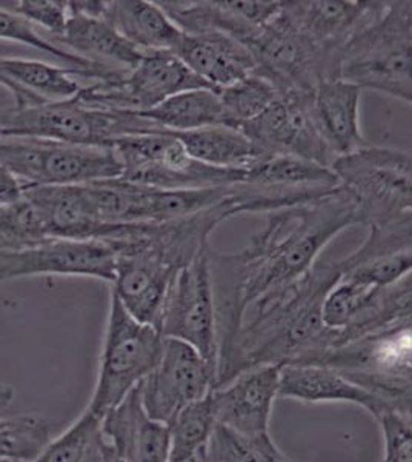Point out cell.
I'll return each instance as SVG.
<instances>
[{
	"label": "cell",
	"instance_id": "obj_1",
	"mask_svg": "<svg viewBox=\"0 0 412 462\" xmlns=\"http://www.w3.org/2000/svg\"><path fill=\"white\" fill-rule=\"evenodd\" d=\"M265 216V226L241 252L219 254L209 248L219 356L234 341L251 305L302 278L329 242L357 224L354 200L340 187L308 204Z\"/></svg>",
	"mask_w": 412,
	"mask_h": 462
},
{
	"label": "cell",
	"instance_id": "obj_2",
	"mask_svg": "<svg viewBox=\"0 0 412 462\" xmlns=\"http://www.w3.org/2000/svg\"><path fill=\"white\" fill-rule=\"evenodd\" d=\"M340 276L337 261L316 263L302 278L251 305L250 319L217 359L215 389L259 365H320L335 337L322 320V304Z\"/></svg>",
	"mask_w": 412,
	"mask_h": 462
},
{
	"label": "cell",
	"instance_id": "obj_3",
	"mask_svg": "<svg viewBox=\"0 0 412 462\" xmlns=\"http://www.w3.org/2000/svg\"><path fill=\"white\" fill-rule=\"evenodd\" d=\"M411 2H371L342 50L339 78L411 104Z\"/></svg>",
	"mask_w": 412,
	"mask_h": 462
},
{
	"label": "cell",
	"instance_id": "obj_4",
	"mask_svg": "<svg viewBox=\"0 0 412 462\" xmlns=\"http://www.w3.org/2000/svg\"><path fill=\"white\" fill-rule=\"evenodd\" d=\"M331 170L354 200L357 224L372 228L411 219V152L366 145L335 159Z\"/></svg>",
	"mask_w": 412,
	"mask_h": 462
},
{
	"label": "cell",
	"instance_id": "obj_5",
	"mask_svg": "<svg viewBox=\"0 0 412 462\" xmlns=\"http://www.w3.org/2000/svg\"><path fill=\"white\" fill-rule=\"evenodd\" d=\"M0 126L5 136L41 137L88 147H111L121 137L165 132L136 113L88 106L78 97L0 111Z\"/></svg>",
	"mask_w": 412,
	"mask_h": 462
},
{
	"label": "cell",
	"instance_id": "obj_6",
	"mask_svg": "<svg viewBox=\"0 0 412 462\" xmlns=\"http://www.w3.org/2000/svg\"><path fill=\"white\" fill-rule=\"evenodd\" d=\"M0 165L25 187H69L122 178L124 165L111 147L56 143L41 137L0 139Z\"/></svg>",
	"mask_w": 412,
	"mask_h": 462
},
{
	"label": "cell",
	"instance_id": "obj_7",
	"mask_svg": "<svg viewBox=\"0 0 412 462\" xmlns=\"http://www.w3.org/2000/svg\"><path fill=\"white\" fill-rule=\"evenodd\" d=\"M162 346V335L134 319L111 293L97 381L87 410L102 420L156 368Z\"/></svg>",
	"mask_w": 412,
	"mask_h": 462
},
{
	"label": "cell",
	"instance_id": "obj_8",
	"mask_svg": "<svg viewBox=\"0 0 412 462\" xmlns=\"http://www.w3.org/2000/svg\"><path fill=\"white\" fill-rule=\"evenodd\" d=\"M111 148L124 165L121 179L148 189H217L239 184L245 178L243 170L215 169L198 162L171 133L121 137Z\"/></svg>",
	"mask_w": 412,
	"mask_h": 462
},
{
	"label": "cell",
	"instance_id": "obj_9",
	"mask_svg": "<svg viewBox=\"0 0 412 462\" xmlns=\"http://www.w3.org/2000/svg\"><path fill=\"white\" fill-rule=\"evenodd\" d=\"M339 187L329 167L289 156L267 154L246 170L239 184L231 185L233 216L243 213H274L308 204Z\"/></svg>",
	"mask_w": 412,
	"mask_h": 462
},
{
	"label": "cell",
	"instance_id": "obj_10",
	"mask_svg": "<svg viewBox=\"0 0 412 462\" xmlns=\"http://www.w3.org/2000/svg\"><path fill=\"white\" fill-rule=\"evenodd\" d=\"M245 45L256 62L254 73L280 93H313L325 80L339 79V54L311 41L282 10Z\"/></svg>",
	"mask_w": 412,
	"mask_h": 462
},
{
	"label": "cell",
	"instance_id": "obj_11",
	"mask_svg": "<svg viewBox=\"0 0 412 462\" xmlns=\"http://www.w3.org/2000/svg\"><path fill=\"white\" fill-rule=\"evenodd\" d=\"M209 88L174 53L143 54L136 69L82 87L78 100L108 110L143 113L171 96L189 89ZM211 89V88H209Z\"/></svg>",
	"mask_w": 412,
	"mask_h": 462
},
{
	"label": "cell",
	"instance_id": "obj_12",
	"mask_svg": "<svg viewBox=\"0 0 412 462\" xmlns=\"http://www.w3.org/2000/svg\"><path fill=\"white\" fill-rule=\"evenodd\" d=\"M206 248L172 282L163 309L160 335L185 342L215 368L219 356L215 285Z\"/></svg>",
	"mask_w": 412,
	"mask_h": 462
},
{
	"label": "cell",
	"instance_id": "obj_13",
	"mask_svg": "<svg viewBox=\"0 0 412 462\" xmlns=\"http://www.w3.org/2000/svg\"><path fill=\"white\" fill-rule=\"evenodd\" d=\"M215 385V368L193 346L163 337L156 368L141 383L142 404L148 416L169 426L185 407L204 400Z\"/></svg>",
	"mask_w": 412,
	"mask_h": 462
},
{
	"label": "cell",
	"instance_id": "obj_14",
	"mask_svg": "<svg viewBox=\"0 0 412 462\" xmlns=\"http://www.w3.org/2000/svg\"><path fill=\"white\" fill-rule=\"evenodd\" d=\"M239 130L265 154H289L329 169L335 161L314 124L311 93H280L267 110Z\"/></svg>",
	"mask_w": 412,
	"mask_h": 462
},
{
	"label": "cell",
	"instance_id": "obj_15",
	"mask_svg": "<svg viewBox=\"0 0 412 462\" xmlns=\"http://www.w3.org/2000/svg\"><path fill=\"white\" fill-rule=\"evenodd\" d=\"M115 250L110 242L48 237L19 252L0 250V284L30 276H84L114 282Z\"/></svg>",
	"mask_w": 412,
	"mask_h": 462
},
{
	"label": "cell",
	"instance_id": "obj_16",
	"mask_svg": "<svg viewBox=\"0 0 412 462\" xmlns=\"http://www.w3.org/2000/svg\"><path fill=\"white\" fill-rule=\"evenodd\" d=\"M183 34L215 32L246 43L282 10L274 0H159Z\"/></svg>",
	"mask_w": 412,
	"mask_h": 462
},
{
	"label": "cell",
	"instance_id": "obj_17",
	"mask_svg": "<svg viewBox=\"0 0 412 462\" xmlns=\"http://www.w3.org/2000/svg\"><path fill=\"white\" fill-rule=\"evenodd\" d=\"M280 365H259L211 390L215 424L246 436L270 435L274 401L279 398Z\"/></svg>",
	"mask_w": 412,
	"mask_h": 462
},
{
	"label": "cell",
	"instance_id": "obj_18",
	"mask_svg": "<svg viewBox=\"0 0 412 462\" xmlns=\"http://www.w3.org/2000/svg\"><path fill=\"white\" fill-rule=\"evenodd\" d=\"M337 263L342 270L340 278L374 289L396 284L411 274V219L372 226L361 247Z\"/></svg>",
	"mask_w": 412,
	"mask_h": 462
},
{
	"label": "cell",
	"instance_id": "obj_19",
	"mask_svg": "<svg viewBox=\"0 0 412 462\" xmlns=\"http://www.w3.org/2000/svg\"><path fill=\"white\" fill-rule=\"evenodd\" d=\"M102 433L125 462H169V429L148 416L139 385L105 413Z\"/></svg>",
	"mask_w": 412,
	"mask_h": 462
},
{
	"label": "cell",
	"instance_id": "obj_20",
	"mask_svg": "<svg viewBox=\"0 0 412 462\" xmlns=\"http://www.w3.org/2000/svg\"><path fill=\"white\" fill-rule=\"evenodd\" d=\"M23 198L41 216L47 237L106 241L119 226H102L96 221L85 185L25 187Z\"/></svg>",
	"mask_w": 412,
	"mask_h": 462
},
{
	"label": "cell",
	"instance_id": "obj_21",
	"mask_svg": "<svg viewBox=\"0 0 412 462\" xmlns=\"http://www.w3.org/2000/svg\"><path fill=\"white\" fill-rule=\"evenodd\" d=\"M362 91L339 78L325 80L311 93L314 124L335 159L370 145L361 130Z\"/></svg>",
	"mask_w": 412,
	"mask_h": 462
},
{
	"label": "cell",
	"instance_id": "obj_22",
	"mask_svg": "<svg viewBox=\"0 0 412 462\" xmlns=\"http://www.w3.org/2000/svg\"><path fill=\"white\" fill-rule=\"evenodd\" d=\"M174 54L215 91L256 71V62L245 43L222 32L183 34Z\"/></svg>",
	"mask_w": 412,
	"mask_h": 462
},
{
	"label": "cell",
	"instance_id": "obj_23",
	"mask_svg": "<svg viewBox=\"0 0 412 462\" xmlns=\"http://www.w3.org/2000/svg\"><path fill=\"white\" fill-rule=\"evenodd\" d=\"M371 2L292 0L283 2V14L320 47L339 54L352 32L365 21Z\"/></svg>",
	"mask_w": 412,
	"mask_h": 462
},
{
	"label": "cell",
	"instance_id": "obj_24",
	"mask_svg": "<svg viewBox=\"0 0 412 462\" xmlns=\"http://www.w3.org/2000/svg\"><path fill=\"white\" fill-rule=\"evenodd\" d=\"M279 398L302 402H348L370 411L374 418L389 409L374 394L351 383L334 368L320 365H282ZM398 411V410H397Z\"/></svg>",
	"mask_w": 412,
	"mask_h": 462
},
{
	"label": "cell",
	"instance_id": "obj_25",
	"mask_svg": "<svg viewBox=\"0 0 412 462\" xmlns=\"http://www.w3.org/2000/svg\"><path fill=\"white\" fill-rule=\"evenodd\" d=\"M74 76L84 78L78 69L39 60L0 59V85L13 95L17 110L73 99L82 88Z\"/></svg>",
	"mask_w": 412,
	"mask_h": 462
},
{
	"label": "cell",
	"instance_id": "obj_26",
	"mask_svg": "<svg viewBox=\"0 0 412 462\" xmlns=\"http://www.w3.org/2000/svg\"><path fill=\"white\" fill-rule=\"evenodd\" d=\"M58 42L71 53L105 69L131 71L143 58V51L128 42L105 17L69 10L67 28Z\"/></svg>",
	"mask_w": 412,
	"mask_h": 462
},
{
	"label": "cell",
	"instance_id": "obj_27",
	"mask_svg": "<svg viewBox=\"0 0 412 462\" xmlns=\"http://www.w3.org/2000/svg\"><path fill=\"white\" fill-rule=\"evenodd\" d=\"M105 19L143 53H176L183 32L167 13L148 0L106 2Z\"/></svg>",
	"mask_w": 412,
	"mask_h": 462
},
{
	"label": "cell",
	"instance_id": "obj_28",
	"mask_svg": "<svg viewBox=\"0 0 412 462\" xmlns=\"http://www.w3.org/2000/svg\"><path fill=\"white\" fill-rule=\"evenodd\" d=\"M407 322H411V274L396 284L374 290L354 319L343 330L335 331L333 348L374 337Z\"/></svg>",
	"mask_w": 412,
	"mask_h": 462
},
{
	"label": "cell",
	"instance_id": "obj_29",
	"mask_svg": "<svg viewBox=\"0 0 412 462\" xmlns=\"http://www.w3.org/2000/svg\"><path fill=\"white\" fill-rule=\"evenodd\" d=\"M171 134L178 137L191 158L215 169L246 171L263 156H267L235 126H206L193 132Z\"/></svg>",
	"mask_w": 412,
	"mask_h": 462
},
{
	"label": "cell",
	"instance_id": "obj_30",
	"mask_svg": "<svg viewBox=\"0 0 412 462\" xmlns=\"http://www.w3.org/2000/svg\"><path fill=\"white\" fill-rule=\"evenodd\" d=\"M136 115L156 122L167 133H185L206 126L228 125L224 106L215 89L182 91L151 110Z\"/></svg>",
	"mask_w": 412,
	"mask_h": 462
},
{
	"label": "cell",
	"instance_id": "obj_31",
	"mask_svg": "<svg viewBox=\"0 0 412 462\" xmlns=\"http://www.w3.org/2000/svg\"><path fill=\"white\" fill-rule=\"evenodd\" d=\"M106 446L102 420L85 409L67 430L52 438L34 462H104Z\"/></svg>",
	"mask_w": 412,
	"mask_h": 462
},
{
	"label": "cell",
	"instance_id": "obj_32",
	"mask_svg": "<svg viewBox=\"0 0 412 462\" xmlns=\"http://www.w3.org/2000/svg\"><path fill=\"white\" fill-rule=\"evenodd\" d=\"M52 438L54 427L45 416H0V461L34 462Z\"/></svg>",
	"mask_w": 412,
	"mask_h": 462
},
{
	"label": "cell",
	"instance_id": "obj_33",
	"mask_svg": "<svg viewBox=\"0 0 412 462\" xmlns=\"http://www.w3.org/2000/svg\"><path fill=\"white\" fill-rule=\"evenodd\" d=\"M215 426V411L209 394L185 407L168 426L169 462L188 461L205 450Z\"/></svg>",
	"mask_w": 412,
	"mask_h": 462
},
{
	"label": "cell",
	"instance_id": "obj_34",
	"mask_svg": "<svg viewBox=\"0 0 412 462\" xmlns=\"http://www.w3.org/2000/svg\"><path fill=\"white\" fill-rule=\"evenodd\" d=\"M0 39L22 43L26 47L36 48L43 53L51 54L52 58L67 63L69 69H78L84 74V78H88V79L104 80L117 76V74L126 73V71H115V69L99 67L96 63L88 62L87 59L67 51L65 48L59 47L56 43L41 36V32H36L32 23L10 11L0 10Z\"/></svg>",
	"mask_w": 412,
	"mask_h": 462
},
{
	"label": "cell",
	"instance_id": "obj_35",
	"mask_svg": "<svg viewBox=\"0 0 412 462\" xmlns=\"http://www.w3.org/2000/svg\"><path fill=\"white\" fill-rule=\"evenodd\" d=\"M206 462H285L270 435L246 436L215 424L205 447Z\"/></svg>",
	"mask_w": 412,
	"mask_h": 462
},
{
	"label": "cell",
	"instance_id": "obj_36",
	"mask_svg": "<svg viewBox=\"0 0 412 462\" xmlns=\"http://www.w3.org/2000/svg\"><path fill=\"white\" fill-rule=\"evenodd\" d=\"M224 106L228 125L239 128L267 110L279 97L280 91L259 74L252 73L243 79L217 91Z\"/></svg>",
	"mask_w": 412,
	"mask_h": 462
},
{
	"label": "cell",
	"instance_id": "obj_37",
	"mask_svg": "<svg viewBox=\"0 0 412 462\" xmlns=\"http://www.w3.org/2000/svg\"><path fill=\"white\" fill-rule=\"evenodd\" d=\"M48 239L42 219L25 198L0 210V250L19 252Z\"/></svg>",
	"mask_w": 412,
	"mask_h": 462
},
{
	"label": "cell",
	"instance_id": "obj_38",
	"mask_svg": "<svg viewBox=\"0 0 412 462\" xmlns=\"http://www.w3.org/2000/svg\"><path fill=\"white\" fill-rule=\"evenodd\" d=\"M374 287L359 284L350 279L340 278L335 282L322 304V320L325 327L333 331L343 330L354 319L362 305L365 304Z\"/></svg>",
	"mask_w": 412,
	"mask_h": 462
},
{
	"label": "cell",
	"instance_id": "obj_39",
	"mask_svg": "<svg viewBox=\"0 0 412 462\" xmlns=\"http://www.w3.org/2000/svg\"><path fill=\"white\" fill-rule=\"evenodd\" d=\"M380 424L385 457L381 462H412L411 415L388 409L377 418Z\"/></svg>",
	"mask_w": 412,
	"mask_h": 462
},
{
	"label": "cell",
	"instance_id": "obj_40",
	"mask_svg": "<svg viewBox=\"0 0 412 462\" xmlns=\"http://www.w3.org/2000/svg\"><path fill=\"white\" fill-rule=\"evenodd\" d=\"M16 14L32 25L45 28L60 39L69 22V2L65 0H22L16 6Z\"/></svg>",
	"mask_w": 412,
	"mask_h": 462
},
{
	"label": "cell",
	"instance_id": "obj_41",
	"mask_svg": "<svg viewBox=\"0 0 412 462\" xmlns=\"http://www.w3.org/2000/svg\"><path fill=\"white\" fill-rule=\"evenodd\" d=\"M23 198V185L11 173L10 170L0 165V210L14 204Z\"/></svg>",
	"mask_w": 412,
	"mask_h": 462
},
{
	"label": "cell",
	"instance_id": "obj_42",
	"mask_svg": "<svg viewBox=\"0 0 412 462\" xmlns=\"http://www.w3.org/2000/svg\"><path fill=\"white\" fill-rule=\"evenodd\" d=\"M14 400V389L8 383H0V410L6 409Z\"/></svg>",
	"mask_w": 412,
	"mask_h": 462
},
{
	"label": "cell",
	"instance_id": "obj_43",
	"mask_svg": "<svg viewBox=\"0 0 412 462\" xmlns=\"http://www.w3.org/2000/svg\"><path fill=\"white\" fill-rule=\"evenodd\" d=\"M104 462H125L124 459H121V457H117L115 455L114 450L111 448L110 444L106 446V453H105V461Z\"/></svg>",
	"mask_w": 412,
	"mask_h": 462
},
{
	"label": "cell",
	"instance_id": "obj_44",
	"mask_svg": "<svg viewBox=\"0 0 412 462\" xmlns=\"http://www.w3.org/2000/svg\"><path fill=\"white\" fill-rule=\"evenodd\" d=\"M185 462H206V459H205V450H202L198 455H196V457H191V459Z\"/></svg>",
	"mask_w": 412,
	"mask_h": 462
},
{
	"label": "cell",
	"instance_id": "obj_45",
	"mask_svg": "<svg viewBox=\"0 0 412 462\" xmlns=\"http://www.w3.org/2000/svg\"><path fill=\"white\" fill-rule=\"evenodd\" d=\"M2 137H5V132H4V128L0 126V139H2Z\"/></svg>",
	"mask_w": 412,
	"mask_h": 462
},
{
	"label": "cell",
	"instance_id": "obj_46",
	"mask_svg": "<svg viewBox=\"0 0 412 462\" xmlns=\"http://www.w3.org/2000/svg\"><path fill=\"white\" fill-rule=\"evenodd\" d=\"M285 462H291V461H288V459H285Z\"/></svg>",
	"mask_w": 412,
	"mask_h": 462
},
{
	"label": "cell",
	"instance_id": "obj_47",
	"mask_svg": "<svg viewBox=\"0 0 412 462\" xmlns=\"http://www.w3.org/2000/svg\"><path fill=\"white\" fill-rule=\"evenodd\" d=\"M0 462H5V461H0Z\"/></svg>",
	"mask_w": 412,
	"mask_h": 462
}]
</instances>
